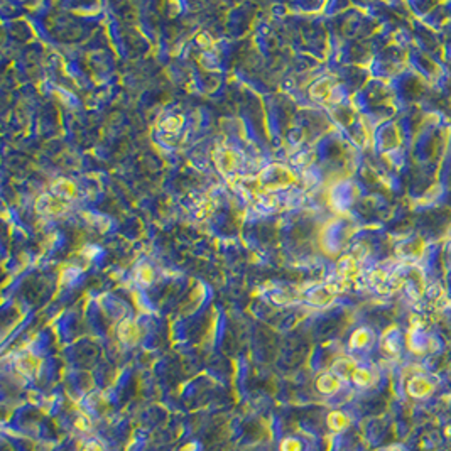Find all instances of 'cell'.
Returning a JSON list of instances; mask_svg holds the SVG:
<instances>
[{
  "label": "cell",
  "mask_w": 451,
  "mask_h": 451,
  "mask_svg": "<svg viewBox=\"0 0 451 451\" xmlns=\"http://www.w3.org/2000/svg\"><path fill=\"white\" fill-rule=\"evenodd\" d=\"M351 379H354V382L357 385H368L370 384V374L367 372V370H363V368L354 370V374H351Z\"/></svg>",
  "instance_id": "cell-4"
},
{
  "label": "cell",
  "mask_w": 451,
  "mask_h": 451,
  "mask_svg": "<svg viewBox=\"0 0 451 451\" xmlns=\"http://www.w3.org/2000/svg\"><path fill=\"white\" fill-rule=\"evenodd\" d=\"M338 379H335L333 375H323V377L318 380V389L325 394H331L338 389Z\"/></svg>",
  "instance_id": "cell-3"
},
{
  "label": "cell",
  "mask_w": 451,
  "mask_h": 451,
  "mask_svg": "<svg viewBox=\"0 0 451 451\" xmlns=\"http://www.w3.org/2000/svg\"><path fill=\"white\" fill-rule=\"evenodd\" d=\"M83 451H103V449H102V446L98 443L90 441L88 444H85V449Z\"/></svg>",
  "instance_id": "cell-7"
},
{
  "label": "cell",
  "mask_w": 451,
  "mask_h": 451,
  "mask_svg": "<svg viewBox=\"0 0 451 451\" xmlns=\"http://www.w3.org/2000/svg\"><path fill=\"white\" fill-rule=\"evenodd\" d=\"M76 426H78L82 431H85V429H90V426H91V424H90V421L86 419V418H80V419L76 421Z\"/></svg>",
  "instance_id": "cell-6"
},
{
  "label": "cell",
  "mask_w": 451,
  "mask_h": 451,
  "mask_svg": "<svg viewBox=\"0 0 451 451\" xmlns=\"http://www.w3.org/2000/svg\"><path fill=\"white\" fill-rule=\"evenodd\" d=\"M281 449L282 451H301V444L298 439L289 438V439H284V441H282Z\"/></svg>",
  "instance_id": "cell-5"
},
{
  "label": "cell",
  "mask_w": 451,
  "mask_h": 451,
  "mask_svg": "<svg viewBox=\"0 0 451 451\" xmlns=\"http://www.w3.org/2000/svg\"><path fill=\"white\" fill-rule=\"evenodd\" d=\"M431 390H433V385L427 384V380H423V379H413L409 384V392L414 397H423Z\"/></svg>",
  "instance_id": "cell-1"
},
{
  "label": "cell",
  "mask_w": 451,
  "mask_h": 451,
  "mask_svg": "<svg viewBox=\"0 0 451 451\" xmlns=\"http://www.w3.org/2000/svg\"><path fill=\"white\" fill-rule=\"evenodd\" d=\"M328 426L333 431H342L348 426V418L343 413H331L328 416Z\"/></svg>",
  "instance_id": "cell-2"
}]
</instances>
